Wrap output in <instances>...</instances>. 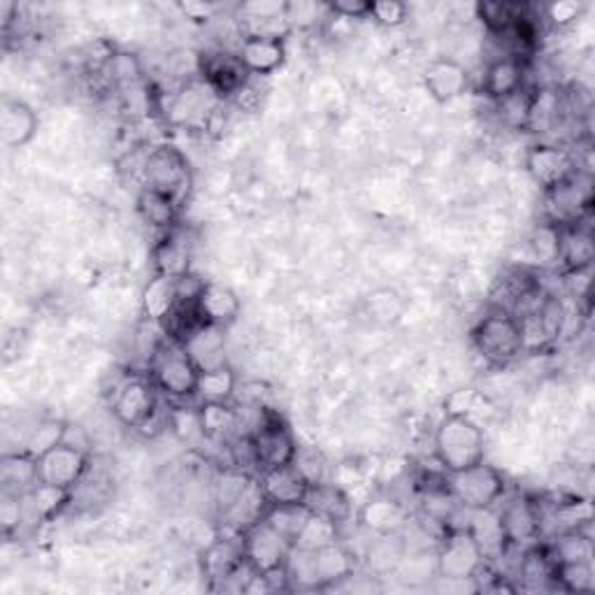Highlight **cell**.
Segmentation results:
<instances>
[{
    "mask_svg": "<svg viewBox=\"0 0 595 595\" xmlns=\"http://www.w3.org/2000/svg\"><path fill=\"white\" fill-rule=\"evenodd\" d=\"M486 438L481 426L471 417L444 414L436 428V459L447 475L461 473L484 461Z\"/></svg>",
    "mask_w": 595,
    "mask_h": 595,
    "instance_id": "cell-1",
    "label": "cell"
},
{
    "mask_svg": "<svg viewBox=\"0 0 595 595\" xmlns=\"http://www.w3.org/2000/svg\"><path fill=\"white\" fill-rule=\"evenodd\" d=\"M152 384L170 401H189L195 395L198 377L201 370L195 368L185 347L175 340L164 337L150 360Z\"/></svg>",
    "mask_w": 595,
    "mask_h": 595,
    "instance_id": "cell-2",
    "label": "cell"
},
{
    "mask_svg": "<svg viewBox=\"0 0 595 595\" xmlns=\"http://www.w3.org/2000/svg\"><path fill=\"white\" fill-rule=\"evenodd\" d=\"M447 491L467 512L498 508L500 500L508 493V481L489 463H477L467 471L447 475Z\"/></svg>",
    "mask_w": 595,
    "mask_h": 595,
    "instance_id": "cell-3",
    "label": "cell"
},
{
    "mask_svg": "<svg viewBox=\"0 0 595 595\" xmlns=\"http://www.w3.org/2000/svg\"><path fill=\"white\" fill-rule=\"evenodd\" d=\"M477 352L491 366H508L524 354V337H521L519 321L500 310L486 314L473 333Z\"/></svg>",
    "mask_w": 595,
    "mask_h": 595,
    "instance_id": "cell-4",
    "label": "cell"
},
{
    "mask_svg": "<svg viewBox=\"0 0 595 595\" xmlns=\"http://www.w3.org/2000/svg\"><path fill=\"white\" fill-rule=\"evenodd\" d=\"M249 436L254 440L261 473L270 471V467L291 465L296 461L298 447L294 440V432L275 409L261 407L257 424L251 428Z\"/></svg>",
    "mask_w": 595,
    "mask_h": 595,
    "instance_id": "cell-5",
    "label": "cell"
},
{
    "mask_svg": "<svg viewBox=\"0 0 595 595\" xmlns=\"http://www.w3.org/2000/svg\"><path fill=\"white\" fill-rule=\"evenodd\" d=\"M142 179L144 189L166 193L179 205V201H182L191 187L189 160L182 152L170 147V144H160V147L152 150L150 156L144 158Z\"/></svg>",
    "mask_w": 595,
    "mask_h": 595,
    "instance_id": "cell-6",
    "label": "cell"
},
{
    "mask_svg": "<svg viewBox=\"0 0 595 595\" xmlns=\"http://www.w3.org/2000/svg\"><path fill=\"white\" fill-rule=\"evenodd\" d=\"M436 563H438L440 580L471 582V580H477V574L481 572L486 561L471 531L459 528L442 537Z\"/></svg>",
    "mask_w": 595,
    "mask_h": 595,
    "instance_id": "cell-7",
    "label": "cell"
},
{
    "mask_svg": "<svg viewBox=\"0 0 595 595\" xmlns=\"http://www.w3.org/2000/svg\"><path fill=\"white\" fill-rule=\"evenodd\" d=\"M547 201V224L558 228L574 226L584 222L593 205L591 177L586 172H574L566 182L545 191Z\"/></svg>",
    "mask_w": 595,
    "mask_h": 595,
    "instance_id": "cell-8",
    "label": "cell"
},
{
    "mask_svg": "<svg viewBox=\"0 0 595 595\" xmlns=\"http://www.w3.org/2000/svg\"><path fill=\"white\" fill-rule=\"evenodd\" d=\"M516 321L521 329V337H524V352L547 349L566 331V323H568L566 302L554 294H547L543 305H539L535 312L521 317Z\"/></svg>",
    "mask_w": 595,
    "mask_h": 595,
    "instance_id": "cell-9",
    "label": "cell"
},
{
    "mask_svg": "<svg viewBox=\"0 0 595 595\" xmlns=\"http://www.w3.org/2000/svg\"><path fill=\"white\" fill-rule=\"evenodd\" d=\"M242 551L245 561L261 576H267L286 566V558L291 554V545L261 519L257 526H251L242 535Z\"/></svg>",
    "mask_w": 595,
    "mask_h": 595,
    "instance_id": "cell-10",
    "label": "cell"
},
{
    "mask_svg": "<svg viewBox=\"0 0 595 595\" xmlns=\"http://www.w3.org/2000/svg\"><path fill=\"white\" fill-rule=\"evenodd\" d=\"M201 75L203 82L219 98L238 96L249 84V70L242 66L238 53L230 51H205L201 57Z\"/></svg>",
    "mask_w": 595,
    "mask_h": 595,
    "instance_id": "cell-11",
    "label": "cell"
},
{
    "mask_svg": "<svg viewBox=\"0 0 595 595\" xmlns=\"http://www.w3.org/2000/svg\"><path fill=\"white\" fill-rule=\"evenodd\" d=\"M500 524L508 535L510 547H535L543 539V526H539V512L533 498L512 496L498 510Z\"/></svg>",
    "mask_w": 595,
    "mask_h": 595,
    "instance_id": "cell-12",
    "label": "cell"
},
{
    "mask_svg": "<svg viewBox=\"0 0 595 595\" xmlns=\"http://www.w3.org/2000/svg\"><path fill=\"white\" fill-rule=\"evenodd\" d=\"M158 407L156 386L140 377H129L115 391L112 412L115 419L126 428H140Z\"/></svg>",
    "mask_w": 595,
    "mask_h": 595,
    "instance_id": "cell-13",
    "label": "cell"
},
{
    "mask_svg": "<svg viewBox=\"0 0 595 595\" xmlns=\"http://www.w3.org/2000/svg\"><path fill=\"white\" fill-rule=\"evenodd\" d=\"M526 170L535 179V185L545 191L558 187L574 172H580L576 158L570 150L558 147V144H535L526 154Z\"/></svg>",
    "mask_w": 595,
    "mask_h": 595,
    "instance_id": "cell-14",
    "label": "cell"
},
{
    "mask_svg": "<svg viewBox=\"0 0 595 595\" xmlns=\"http://www.w3.org/2000/svg\"><path fill=\"white\" fill-rule=\"evenodd\" d=\"M86 467L88 454L80 452L75 447L59 444L38 459V479L40 484L72 491L82 481Z\"/></svg>",
    "mask_w": 595,
    "mask_h": 595,
    "instance_id": "cell-15",
    "label": "cell"
},
{
    "mask_svg": "<svg viewBox=\"0 0 595 595\" xmlns=\"http://www.w3.org/2000/svg\"><path fill=\"white\" fill-rule=\"evenodd\" d=\"M257 479L267 504H302L312 486V481L298 471L296 463L270 467Z\"/></svg>",
    "mask_w": 595,
    "mask_h": 595,
    "instance_id": "cell-16",
    "label": "cell"
},
{
    "mask_svg": "<svg viewBox=\"0 0 595 595\" xmlns=\"http://www.w3.org/2000/svg\"><path fill=\"white\" fill-rule=\"evenodd\" d=\"M424 86L428 96L436 103L440 105L454 103L471 88V72L454 59H438L426 68Z\"/></svg>",
    "mask_w": 595,
    "mask_h": 595,
    "instance_id": "cell-17",
    "label": "cell"
},
{
    "mask_svg": "<svg viewBox=\"0 0 595 595\" xmlns=\"http://www.w3.org/2000/svg\"><path fill=\"white\" fill-rule=\"evenodd\" d=\"M219 96L205 82L187 84L172 100L170 115L177 123L185 126H210L214 115L219 112Z\"/></svg>",
    "mask_w": 595,
    "mask_h": 595,
    "instance_id": "cell-18",
    "label": "cell"
},
{
    "mask_svg": "<svg viewBox=\"0 0 595 595\" xmlns=\"http://www.w3.org/2000/svg\"><path fill=\"white\" fill-rule=\"evenodd\" d=\"M238 57L249 75H273L286 61V43L279 35H247L242 40Z\"/></svg>",
    "mask_w": 595,
    "mask_h": 595,
    "instance_id": "cell-19",
    "label": "cell"
},
{
    "mask_svg": "<svg viewBox=\"0 0 595 595\" xmlns=\"http://www.w3.org/2000/svg\"><path fill=\"white\" fill-rule=\"evenodd\" d=\"M240 298L233 288L224 284H205L203 291L195 298V310L201 314L203 323H212V326L228 329L240 317Z\"/></svg>",
    "mask_w": 595,
    "mask_h": 595,
    "instance_id": "cell-20",
    "label": "cell"
},
{
    "mask_svg": "<svg viewBox=\"0 0 595 595\" xmlns=\"http://www.w3.org/2000/svg\"><path fill=\"white\" fill-rule=\"evenodd\" d=\"M38 131V115L24 100L3 98L0 103V140L5 147L20 150L33 140Z\"/></svg>",
    "mask_w": 595,
    "mask_h": 595,
    "instance_id": "cell-21",
    "label": "cell"
},
{
    "mask_svg": "<svg viewBox=\"0 0 595 595\" xmlns=\"http://www.w3.org/2000/svg\"><path fill=\"white\" fill-rule=\"evenodd\" d=\"M182 347L201 372L226 366V329L212 326V323H201V326L182 342Z\"/></svg>",
    "mask_w": 595,
    "mask_h": 595,
    "instance_id": "cell-22",
    "label": "cell"
},
{
    "mask_svg": "<svg viewBox=\"0 0 595 595\" xmlns=\"http://www.w3.org/2000/svg\"><path fill=\"white\" fill-rule=\"evenodd\" d=\"M467 531H471V535L475 537V543L486 563L500 561V558L508 556V551L512 549L496 508L471 512V516H467Z\"/></svg>",
    "mask_w": 595,
    "mask_h": 595,
    "instance_id": "cell-23",
    "label": "cell"
},
{
    "mask_svg": "<svg viewBox=\"0 0 595 595\" xmlns=\"http://www.w3.org/2000/svg\"><path fill=\"white\" fill-rule=\"evenodd\" d=\"M595 259L593 233L584 222L561 228V247H558V263L568 275L588 273Z\"/></svg>",
    "mask_w": 595,
    "mask_h": 595,
    "instance_id": "cell-24",
    "label": "cell"
},
{
    "mask_svg": "<svg viewBox=\"0 0 595 595\" xmlns=\"http://www.w3.org/2000/svg\"><path fill=\"white\" fill-rule=\"evenodd\" d=\"M526 80V66L524 61L512 57H498L484 70V94L491 100H502L524 88Z\"/></svg>",
    "mask_w": 595,
    "mask_h": 595,
    "instance_id": "cell-25",
    "label": "cell"
},
{
    "mask_svg": "<svg viewBox=\"0 0 595 595\" xmlns=\"http://www.w3.org/2000/svg\"><path fill=\"white\" fill-rule=\"evenodd\" d=\"M198 409H201L205 440L228 447L238 436H242V414L230 403H201Z\"/></svg>",
    "mask_w": 595,
    "mask_h": 595,
    "instance_id": "cell-26",
    "label": "cell"
},
{
    "mask_svg": "<svg viewBox=\"0 0 595 595\" xmlns=\"http://www.w3.org/2000/svg\"><path fill=\"white\" fill-rule=\"evenodd\" d=\"M312 561H314L319 591L331 588L345 580H352L356 570L352 551L342 543H333L329 547L312 551Z\"/></svg>",
    "mask_w": 595,
    "mask_h": 595,
    "instance_id": "cell-27",
    "label": "cell"
},
{
    "mask_svg": "<svg viewBox=\"0 0 595 595\" xmlns=\"http://www.w3.org/2000/svg\"><path fill=\"white\" fill-rule=\"evenodd\" d=\"M305 508H308L312 514L323 516L333 521V524L342 526L345 521L352 519V502L349 496L340 489L335 484L326 481H317L310 486L308 496H305Z\"/></svg>",
    "mask_w": 595,
    "mask_h": 595,
    "instance_id": "cell-28",
    "label": "cell"
},
{
    "mask_svg": "<svg viewBox=\"0 0 595 595\" xmlns=\"http://www.w3.org/2000/svg\"><path fill=\"white\" fill-rule=\"evenodd\" d=\"M242 563H245L242 535L219 537L203 554V570L212 582H228Z\"/></svg>",
    "mask_w": 595,
    "mask_h": 595,
    "instance_id": "cell-29",
    "label": "cell"
},
{
    "mask_svg": "<svg viewBox=\"0 0 595 595\" xmlns=\"http://www.w3.org/2000/svg\"><path fill=\"white\" fill-rule=\"evenodd\" d=\"M38 484V459L28 452L5 454L0 461V489L3 493L28 496Z\"/></svg>",
    "mask_w": 595,
    "mask_h": 595,
    "instance_id": "cell-30",
    "label": "cell"
},
{
    "mask_svg": "<svg viewBox=\"0 0 595 595\" xmlns=\"http://www.w3.org/2000/svg\"><path fill=\"white\" fill-rule=\"evenodd\" d=\"M360 524L374 535H395L407 524V510L398 500L377 498L370 500L360 512Z\"/></svg>",
    "mask_w": 595,
    "mask_h": 595,
    "instance_id": "cell-31",
    "label": "cell"
},
{
    "mask_svg": "<svg viewBox=\"0 0 595 595\" xmlns=\"http://www.w3.org/2000/svg\"><path fill=\"white\" fill-rule=\"evenodd\" d=\"M189 263H191L189 242L179 236L177 230L166 233V236L160 238L158 245L154 247L156 275L185 277V275H189Z\"/></svg>",
    "mask_w": 595,
    "mask_h": 595,
    "instance_id": "cell-32",
    "label": "cell"
},
{
    "mask_svg": "<svg viewBox=\"0 0 595 595\" xmlns=\"http://www.w3.org/2000/svg\"><path fill=\"white\" fill-rule=\"evenodd\" d=\"M177 300V277L154 275L142 291V314L152 323H160L175 310Z\"/></svg>",
    "mask_w": 595,
    "mask_h": 595,
    "instance_id": "cell-33",
    "label": "cell"
},
{
    "mask_svg": "<svg viewBox=\"0 0 595 595\" xmlns=\"http://www.w3.org/2000/svg\"><path fill=\"white\" fill-rule=\"evenodd\" d=\"M177 203L170 195L158 193L154 189H142L138 195V212L144 219V224H150L152 228L166 233L175 230L177 224Z\"/></svg>",
    "mask_w": 595,
    "mask_h": 595,
    "instance_id": "cell-34",
    "label": "cell"
},
{
    "mask_svg": "<svg viewBox=\"0 0 595 595\" xmlns=\"http://www.w3.org/2000/svg\"><path fill=\"white\" fill-rule=\"evenodd\" d=\"M238 391V377L233 368L226 364L222 368H212L201 372L198 377V389L195 395L201 403H230L236 398Z\"/></svg>",
    "mask_w": 595,
    "mask_h": 595,
    "instance_id": "cell-35",
    "label": "cell"
},
{
    "mask_svg": "<svg viewBox=\"0 0 595 595\" xmlns=\"http://www.w3.org/2000/svg\"><path fill=\"white\" fill-rule=\"evenodd\" d=\"M70 500V491L57 489V486H47L38 484L35 489L24 496L26 502V521H51L53 516H59V512L66 508Z\"/></svg>",
    "mask_w": 595,
    "mask_h": 595,
    "instance_id": "cell-36",
    "label": "cell"
},
{
    "mask_svg": "<svg viewBox=\"0 0 595 595\" xmlns=\"http://www.w3.org/2000/svg\"><path fill=\"white\" fill-rule=\"evenodd\" d=\"M308 516H310V510L305 508V504H267L263 521L294 547L296 537L302 531Z\"/></svg>",
    "mask_w": 595,
    "mask_h": 595,
    "instance_id": "cell-37",
    "label": "cell"
},
{
    "mask_svg": "<svg viewBox=\"0 0 595 595\" xmlns=\"http://www.w3.org/2000/svg\"><path fill=\"white\" fill-rule=\"evenodd\" d=\"M551 584L566 593H591L595 588V574L591 561L556 563Z\"/></svg>",
    "mask_w": 595,
    "mask_h": 595,
    "instance_id": "cell-38",
    "label": "cell"
},
{
    "mask_svg": "<svg viewBox=\"0 0 595 595\" xmlns=\"http://www.w3.org/2000/svg\"><path fill=\"white\" fill-rule=\"evenodd\" d=\"M333 543H340V526L333 524V521H329V519L317 516L310 512L302 531L296 537L294 547L305 549V551H317V549L329 547Z\"/></svg>",
    "mask_w": 595,
    "mask_h": 595,
    "instance_id": "cell-39",
    "label": "cell"
},
{
    "mask_svg": "<svg viewBox=\"0 0 595 595\" xmlns=\"http://www.w3.org/2000/svg\"><path fill=\"white\" fill-rule=\"evenodd\" d=\"M329 14H333L329 3H314V0H291V3H284L286 28L294 31H310L321 20H326Z\"/></svg>",
    "mask_w": 595,
    "mask_h": 595,
    "instance_id": "cell-40",
    "label": "cell"
},
{
    "mask_svg": "<svg viewBox=\"0 0 595 595\" xmlns=\"http://www.w3.org/2000/svg\"><path fill=\"white\" fill-rule=\"evenodd\" d=\"M63 436H66V421L45 419L28 432L24 452H28L35 459H40L43 454L49 452V449L63 444Z\"/></svg>",
    "mask_w": 595,
    "mask_h": 595,
    "instance_id": "cell-41",
    "label": "cell"
},
{
    "mask_svg": "<svg viewBox=\"0 0 595 595\" xmlns=\"http://www.w3.org/2000/svg\"><path fill=\"white\" fill-rule=\"evenodd\" d=\"M170 430L179 442H195L203 440V426H201V409L198 407H170Z\"/></svg>",
    "mask_w": 595,
    "mask_h": 595,
    "instance_id": "cell-42",
    "label": "cell"
},
{
    "mask_svg": "<svg viewBox=\"0 0 595 595\" xmlns=\"http://www.w3.org/2000/svg\"><path fill=\"white\" fill-rule=\"evenodd\" d=\"M531 105H533V94L526 92V86H524L521 92L498 100L500 119L508 126H512V129H528Z\"/></svg>",
    "mask_w": 595,
    "mask_h": 595,
    "instance_id": "cell-43",
    "label": "cell"
},
{
    "mask_svg": "<svg viewBox=\"0 0 595 595\" xmlns=\"http://www.w3.org/2000/svg\"><path fill=\"white\" fill-rule=\"evenodd\" d=\"M533 254L539 263H558V247H561V228L554 224H545L535 230L531 240Z\"/></svg>",
    "mask_w": 595,
    "mask_h": 595,
    "instance_id": "cell-44",
    "label": "cell"
},
{
    "mask_svg": "<svg viewBox=\"0 0 595 595\" xmlns=\"http://www.w3.org/2000/svg\"><path fill=\"white\" fill-rule=\"evenodd\" d=\"M24 521H26L24 496L0 493V526H3V533L10 535L14 531H20Z\"/></svg>",
    "mask_w": 595,
    "mask_h": 595,
    "instance_id": "cell-45",
    "label": "cell"
},
{
    "mask_svg": "<svg viewBox=\"0 0 595 595\" xmlns=\"http://www.w3.org/2000/svg\"><path fill=\"white\" fill-rule=\"evenodd\" d=\"M407 14H409L407 5L398 3V0H382V3H372V10H370L372 20L386 28L403 26L407 22Z\"/></svg>",
    "mask_w": 595,
    "mask_h": 595,
    "instance_id": "cell-46",
    "label": "cell"
},
{
    "mask_svg": "<svg viewBox=\"0 0 595 595\" xmlns=\"http://www.w3.org/2000/svg\"><path fill=\"white\" fill-rule=\"evenodd\" d=\"M582 12H584V3H580V0H558V3H551L547 8V20L558 28H566L572 22L580 20Z\"/></svg>",
    "mask_w": 595,
    "mask_h": 595,
    "instance_id": "cell-47",
    "label": "cell"
},
{
    "mask_svg": "<svg viewBox=\"0 0 595 595\" xmlns=\"http://www.w3.org/2000/svg\"><path fill=\"white\" fill-rule=\"evenodd\" d=\"M477 391L475 389H456L447 395L444 401V414H454V417H471L477 405Z\"/></svg>",
    "mask_w": 595,
    "mask_h": 595,
    "instance_id": "cell-48",
    "label": "cell"
},
{
    "mask_svg": "<svg viewBox=\"0 0 595 595\" xmlns=\"http://www.w3.org/2000/svg\"><path fill=\"white\" fill-rule=\"evenodd\" d=\"M110 70L112 78L121 84H133L140 80V63L131 53H117V57H110Z\"/></svg>",
    "mask_w": 595,
    "mask_h": 595,
    "instance_id": "cell-49",
    "label": "cell"
},
{
    "mask_svg": "<svg viewBox=\"0 0 595 595\" xmlns=\"http://www.w3.org/2000/svg\"><path fill=\"white\" fill-rule=\"evenodd\" d=\"M329 8L335 16H345V20H364V16H370L372 3H368V0H335V3H329Z\"/></svg>",
    "mask_w": 595,
    "mask_h": 595,
    "instance_id": "cell-50",
    "label": "cell"
},
{
    "mask_svg": "<svg viewBox=\"0 0 595 595\" xmlns=\"http://www.w3.org/2000/svg\"><path fill=\"white\" fill-rule=\"evenodd\" d=\"M177 8L182 10V14H187V20H193V22H210L214 20L216 12H219V5L201 3V0H187V3H179Z\"/></svg>",
    "mask_w": 595,
    "mask_h": 595,
    "instance_id": "cell-51",
    "label": "cell"
},
{
    "mask_svg": "<svg viewBox=\"0 0 595 595\" xmlns=\"http://www.w3.org/2000/svg\"><path fill=\"white\" fill-rule=\"evenodd\" d=\"M63 444L75 447V449H80V452H84V454L92 452V440H88V432L80 424H66Z\"/></svg>",
    "mask_w": 595,
    "mask_h": 595,
    "instance_id": "cell-52",
    "label": "cell"
}]
</instances>
